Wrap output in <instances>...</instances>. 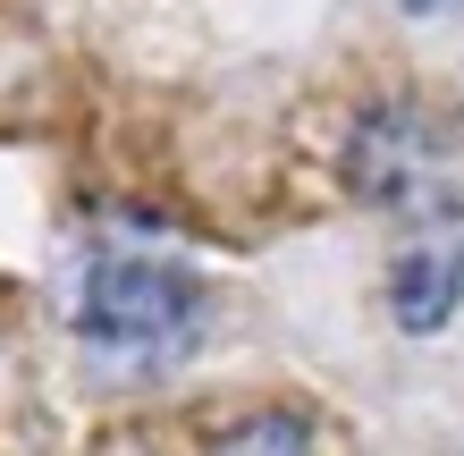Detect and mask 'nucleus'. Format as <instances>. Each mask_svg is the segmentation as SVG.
<instances>
[{
	"instance_id": "obj_5",
	"label": "nucleus",
	"mask_w": 464,
	"mask_h": 456,
	"mask_svg": "<svg viewBox=\"0 0 464 456\" xmlns=\"http://www.w3.org/2000/svg\"><path fill=\"white\" fill-rule=\"evenodd\" d=\"M414 17H440V9H464V0H405Z\"/></svg>"
},
{
	"instance_id": "obj_1",
	"label": "nucleus",
	"mask_w": 464,
	"mask_h": 456,
	"mask_svg": "<svg viewBox=\"0 0 464 456\" xmlns=\"http://www.w3.org/2000/svg\"><path fill=\"white\" fill-rule=\"evenodd\" d=\"M211 330V296L195 271L178 262H152V254H111L93 262L85 287H76V346L102 364V372H178L186 355L203 346Z\"/></svg>"
},
{
	"instance_id": "obj_2",
	"label": "nucleus",
	"mask_w": 464,
	"mask_h": 456,
	"mask_svg": "<svg viewBox=\"0 0 464 456\" xmlns=\"http://www.w3.org/2000/svg\"><path fill=\"white\" fill-rule=\"evenodd\" d=\"M346 178H354L363 203H397V211L456 203L464 136L440 111H422V102H380V111L354 127V144H346Z\"/></svg>"
},
{
	"instance_id": "obj_4",
	"label": "nucleus",
	"mask_w": 464,
	"mask_h": 456,
	"mask_svg": "<svg viewBox=\"0 0 464 456\" xmlns=\"http://www.w3.org/2000/svg\"><path fill=\"white\" fill-rule=\"evenodd\" d=\"M211 456H313V422L304 414H245Z\"/></svg>"
},
{
	"instance_id": "obj_3",
	"label": "nucleus",
	"mask_w": 464,
	"mask_h": 456,
	"mask_svg": "<svg viewBox=\"0 0 464 456\" xmlns=\"http://www.w3.org/2000/svg\"><path fill=\"white\" fill-rule=\"evenodd\" d=\"M464 296V203H430L414 211V228H405L397 246V271H389V313L397 330H448V313Z\"/></svg>"
}]
</instances>
